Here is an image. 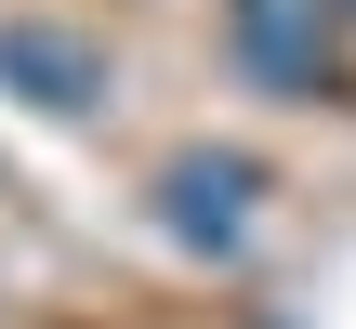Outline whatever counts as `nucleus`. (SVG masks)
<instances>
[{"instance_id": "nucleus-1", "label": "nucleus", "mask_w": 356, "mask_h": 329, "mask_svg": "<svg viewBox=\"0 0 356 329\" xmlns=\"http://www.w3.org/2000/svg\"><path fill=\"white\" fill-rule=\"evenodd\" d=\"M251 198H264V158H238V145H185L159 171V224L185 251H238L251 237Z\"/></svg>"}, {"instance_id": "nucleus-2", "label": "nucleus", "mask_w": 356, "mask_h": 329, "mask_svg": "<svg viewBox=\"0 0 356 329\" xmlns=\"http://www.w3.org/2000/svg\"><path fill=\"white\" fill-rule=\"evenodd\" d=\"M225 40H238V66L277 106H317L330 92V13L317 0H225Z\"/></svg>"}, {"instance_id": "nucleus-3", "label": "nucleus", "mask_w": 356, "mask_h": 329, "mask_svg": "<svg viewBox=\"0 0 356 329\" xmlns=\"http://www.w3.org/2000/svg\"><path fill=\"white\" fill-rule=\"evenodd\" d=\"M0 92H26L40 119H92L106 106V53L79 26H0Z\"/></svg>"}]
</instances>
